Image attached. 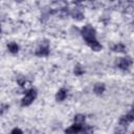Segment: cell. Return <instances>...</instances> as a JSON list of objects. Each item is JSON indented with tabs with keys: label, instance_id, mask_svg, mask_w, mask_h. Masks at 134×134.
Returning a JSON list of instances; mask_svg holds the SVG:
<instances>
[{
	"label": "cell",
	"instance_id": "1",
	"mask_svg": "<svg viewBox=\"0 0 134 134\" xmlns=\"http://www.w3.org/2000/svg\"><path fill=\"white\" fill-rule=\"evenodd\" d=\"M81 34H82L83 38L85 39V41H86L87 43L90 42V41L96 40V39H95L96 31H95V29H94L91 25H86V26H84V27L82 28V30H81Z\"/></svg>",
	"mask_w": 134,
	"mask_h": 134
},
{
	"label": "cell",
	"instance_id": "2",
	"mask_svg": "<svg viewBox=\"0 0 134 134\" xmlns=\"http://www.w3.org/2000/svg\"><path fill=\"white\" fill-rule=\"evenodd\" d=\"M36 97H37V91H36V89H29V90L25 93L24 97L22 98L21 105H22L23 107L29 106V105L36 99Z\"/></svg>",
	"mask_w": 134,
	"mask_h": 134
},
{
	"label": "cell",
	"instance_id": "3",
	"mask_svg": "<svg viewBox=\"0 0 134 134\" xmlns=\"http://www.w3.org/2000/svg\"><path fill=\"white\" fill-rule=\"evenodd\" d=\"M133 61H132V58L131 57H126V58H119L118 61H117V66L119 69L121 70H128L131 65H132Z\"/></svg>",
	"mask_w": 134,
	"mask_h": 134
},
{
	"label": "cell",
	"instance_id": "4",
	"mask_svg": "<svg viewBox=\"0 0 134 134\" xmlns=\"http://www.w3.org/2000/svg\"><path fill=\"white\" fill-rule=\"evenodd\" d=\"M36 55L38 57H47L49 54V47H48V43L46 42L45 44H42L37 50H36Z\"/></svg>",
	"mask_w": 134,
	"mask_h": 134
},
{
	"label": "cell",
	"instance_id": "5",
	"mask_svg": "<svg viewBox=\"0 0 134 134\" xmlns=\"http://www.w3.org/2000/svg\"><path fill=\"white\" fill-rule=\"evenodd\" d=\"M133 119H134L133 112H132V111H130L128 114L122 115V116L119 118V124H120V125H124V126H126V127H127L129 124H131V122L133 121Z\"/></svg>",
	"mask_w": 134,
	"mask_h": 134
},
{
	"label": "cell",
	"instance_id": "6",
	"mask_svg": "<svg viewBox=\"0 0 134 134\" xmlns=\"http://www.w3.org/2000/svg\"><path fill=\"white\" fill-rule=\"evenodd\" d=\"M82 129H83V127L81 125L74 124V125L70 126L68 129L65 130V134H79L82 131Z\"/></svg>",
	"mask_w": 134,
	"mask_h": 134
},
{
	"label": "cell",
	"instance_id": "7",
	"mask_svg": "<svg viewBox=\"0 0 134 134\" xmlns=\"http://www.w3.org/2000/svg\"><path fill=\"white\" fill-rule=\"evenodd\" d=\"M67 96V90L65 88H61L58 90L57 94H55V99L58 102H63Z\"/></svg>",
	"mask_w": 134,
	"mask_h": 134
},
{
	"label": "cell",
	"instance_id": "8",
	"mask_svg": "<svg viewBox=\"0 0 134 134\" xmlns=\"http://www.w3.org/2000/svg\"><path fill=\"white\" fill-rule=\"evenodd\" d=\"M105 88H106V87H105V85H104L103 83H96V84L94 85V87H93V91H94L95 94L100 95V94L104 93Z\"/></svg>",
	"mask_w": 134,
	"mask_h": 134
},
{
	"label": "cell",
	"instance_id": "9",
	"mask_svg": "<svg viewBox=\"0 0 134 134\" xmlns=\"http://www.w3.org/2000/svg\"><path fill=\"white\" fill-rule=\"evenodd\" d=\"M71 17L74 19V20H77V21H81L84 19V15L83 13L79 9V8H74L72 12H71Z\"/></svg>",
	"mask_w": 134,
	"mask_h": 134
},
{
	"label": "cell",
	"instance_id": "10",
	"mask_svg": "<svg viewBox=\"0 0 134 134\" xmlns=\"http://www.w3.org/2000/svg\"><path fill=\"white\" fill-rule=\"evenodd\" d=\"M88 46L93 50V51H99L102 49V44L97 42V40H94V41H90L87 43Z\"/></svg>",
	"mask_w": 134,
	"mask_h": 134
},
{
	"label": "cell",
	"instance_id": "11",
	"mask_svg": "<svg viewBox=\"0 0 134 134\" xmlns=\"http://www.w3.org/2000/svg\"><path fill=\"white\" fill-rule=\"evenodd\" d=\"M7 49H8V51H9L10 53L15 54V53H17V52L19 51V46H18V44H17V43L12 42V43L7 44Z\"/></svg>",
	"mask_w": 134,
	"mask_h": 134
},
{
	"label": "cell",
	"instance_id": "12",
	"mask_svg": "<svg viewBox=\"0 0 134 134\" xmlns=\"http://www.w3.org/2000/svg\"><path fill=\"white\" fill-rule=\"evenodd\" d=\"M112 50L115 52H125L126 51V46L122 43H117L112 47Z\"/></svg>",
	"mask_w": 134,
	"mask_h": 134
},
{
	"label": "cell",
	"instance_id": "13",
	"mask_svg": "<svg viewBox=\"0 0 134 134\" xmlns=\"http://www.w3.org/2000/svg\"><path fill=\"white\" fill-rule=\"evenodd\" d=\"M73 119H74V124H76V125H81L82 126L85 122V116L83 114H76Z\"/></svg>",
	"mask_w": 134,
	"mask_h": 134
},
{
	"label": "cell",
	"instance_id": "14",
	"mask_svg": "<svg viewBox=\"0 0 134 134\" xmlns=\"http://www.w3.org/2000/svg\"><path fill=\"white\" fill-rule=\"evenodd\" d=\"M126 132H127V127L120 124L115 128V131H114L115 134H126Z\"/></svg>",
	"mask_w": 134,
	"mask_h": 134
},
{
	"label": "cell",
	"instance_id": "15",
	"mask_svg": "<svg viewBox=\"0 0 134 134\" xmlns=\"http://www.w3.org/2000/svg\"><path fill=\"white\" fill-rule=\"evenodd\" d=\"M73 72H74V74H75V75H82L85 71H84V69H83V67H82L81 65H76V66L74 67Z\"/></svg>",
	"mask_w": 134,
	"mask_h": 134
},
{
	"label": "cell",
	"instance_id": "16",
	"mask_svg": "<svg viewBox=\"0 0 134 134\" xmlns=\"http://www.w3.org/2000/svg\"><path fill=\"white\" fill-rule=\"evenodd\" d=\"M10 134H23V132H22L21 129H19V128H15V129L12 130Z\"/></svg>",
	"mask_w": 134,
	"mask_h": 134
},
{
	"label": "cell",
	"instance_id": "17",
	"mask_svg": "<svg viewBox=\"0 0 134 134\" xmlns=\"http://www.w3.org/2000/svg\"><path fill=\"white\" fill-rule=\"evenodd\" d=\"M0 34H1V25H0Z\"/></svg>",
	"mask_w": 134,
	"mask_h": 134
}]
</instances>
